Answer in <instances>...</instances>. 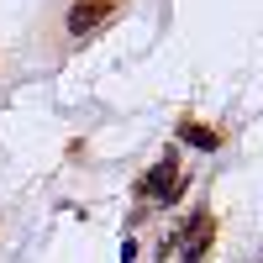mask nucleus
Masks as SVG:
<instances>
[{"label": "nucleus", "instance_id": "f257e3e1", "mask_svg": "<svg viewBox=\"0 0 263 263\" xmlns=\"http://www.w3.org/2000/svg\"><path fill=\"white\" fill-rule=\"evenodd\" d=\"M121 6H126V0H74L69 16H63V27H69V37L90 42L100 27H111V21L121 16Z\"/></svg>", "mask_w": 263, "mask_h": 263}, {"label": "nucleus", "instance_id": "f03ea898", "mask_svg": "<svg viewBox=\"0 0 263 263\" xmlns=\"http://www.w3.org/2000/svg\"><path fill=\"white\" fill-rule=\"evenodd\" d=\"M174 190H179V153L168 147L163 158L137 179V195H153V200H163V205H168V200H174Z\"/></svg>", "mask_w": 263, "mask_h": 263}, {"label": "nucleus", "instance_id": "7ed1b4c3", "mask_svg": "<svg viewBox=\"0 0 263 263\" xmlns=\"http://www.w3.org/2000/svg\"><path fill=\"white\" fill-rule=\"evenodd\" d=\"M179 142L200 147V153H216V147H221V132H216V126H200V121H179Z\"/></svg>", "mask_w": 263, "mask_h": 263}]
</instances>
